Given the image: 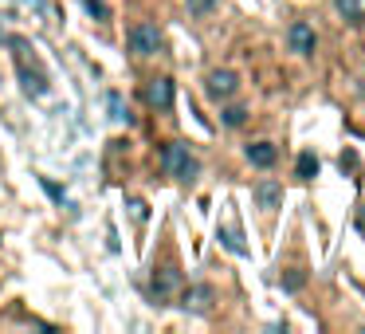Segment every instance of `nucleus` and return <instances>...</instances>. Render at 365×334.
Returning a JSON list of instances; mask_svg holds the SVG:
<instances>
[{"mask_svg":"<svg viewBox=\"0 0 365 334\" xmlns=\"http://www.w3.org/2000/svg\"><path fill=\"white\" fill-rule=\"evenodd\" d=\"M161 166H165L169 177H177V181H185V185H192L200 177V161L189 153L185 142H169L165 150H161Z\"/></svg>","mask_w":365,"mask_h":334,"instance_id":"f257e3e1","label":"nucleus"},{"mask_svg":"<svg viewBox=\"0 0 365 334\" xmlns=\"http://www.w3.org/2000/svg\"><path fill=\"white\" fill-rule=\"evenodd\" d=\"M126 44H130V56H138V59L158 56V48H161V32H158V24H150V20L134 24V28H130V36H126Z\"/></svg>","mask_w":365,"mask_h":334,"instance_id":"f03ea898","label":"nucleus"},{"mask_svg":"<svg viewBox=\"0 0 365 334\" xmlns=\"http://www.w3.org/2000/svg\"><path fill=\"white\" fill-rule=\"evenodd\" d=\"M236 91H240V75L236 71H212L205 79V95L212 98V103H228Z\"/></svg>","mask_w":365,"mask_h":334,"instance_id":"7ed1b4c3","label":"nucleus"},{"mask_svg":"<svg viewBox=\"0 0 365 334\" xmlns=\"http://www.w3.org/2000/svg\"><path fill=\"white\" fill-rule=\"evenodd\" d=\"M177 291H181V271H177V268L153 271V279H150V295H153V299H158V303H169Z\"/></svg>","mask_w":365,"mask_h":334,"instance_id":"20e7f679","label":"nucleus"},{"mask_svg":"<svg viewBox=\"0 0 365 334\" xmlns=\"http://www.w3.org/2000/svg\"><path fill=\"white\" fill-rule=\"evenodd\" d=\"M287 44H291L294 56H314V28L307 24V20H294L291 28H287Z\"/></svg>","mask_w":365,"mask_h":334,"instance_id":"39448f33","label":"nucleus"},{"mask_svg":"<svg viewBox=\"0 0 365 334\" xmlns=\"http://www.w3.org/2000/svg\"><path fill=\"white\" fill-rule=\"evenodd\" d=\"M145 103L161 114L173 111V79H153L150 87H145Z\"/></svg>","mask_w":365,"mask_h":334,"instance_id":"423d86ee","label":"nucleus"},{"mask_svg":"<svg viewBox=\"0 0 365 334\" xmlns=\"http://www.w3.org/2000/svg\"><path fill=\"white\" fill-rule=\"evenodd\" d=\"M252 197H255V205H259V208H279V201H283V185H279V181H259L252 189Z\"/></svg>","mask_w":365,"mask_h":334,"instance_id":"0eeeda50","label":"nucleus"},{"mask_svg":"<svg viewBox=\"0 0 365 334\" xmlns=\"http://www.w3.org/2000/svg\"><path fill=\"white\" fill-rule=\"evenodd\" d=\"M275 158H279V150L271 142H252V146H247V161L259 166V169H271V166H275Z\"/></svg>","mask_w":365,"mask_h":334,"instance_id":"6e6552de","label":"nucleus"},{"mask_svg":"<svg viewBox=\"0 0 365 334\" xmlns=\"http://www.w3.org/2000/svg\"><path fill=\"white\" fill-rule=\"evenodd\" d=\"M208 303H212V287H208V283H197V287H189V291L181 295V307L185 310H205Z\"/></svg>","mask_w":365,"mask_h":334,"instance_id":"1a4fd4ad","label":"nucleus"},{"mask_svg":"<svg viewBox=\"0 0 365 334\" xmlns=\"http://www.w3.org/2000/svg\"><path fill=\"white\" fill-rule=\"evenodd\" d=\"M20 79H24V95H32V98H40V95H48V79H43L40 71H28V67H20Z\"/></svg>","mask_w":365,"mask_h":334,"instance_id":"9d476101","label":"nucleus"},{"mask_svg":"<svg viewBox=\"0 0 365 334\" xmlns=\"http://www.w3.org/2000/svg\"><path fill=\"white\" fill-rule=\"evenodd\" d=\"M334 9H338L349 24H361L365 20V0H334Z\"/></svg>","mask_w":365,"mask_h":334,"instance_id":"9b49d317","label":"nucleus"},{"mask_svg":"<svg viewBox=\"0 0 365 334\" xmlns=\"http://www.w3.org/2000/svg\"><path fill=\"white\" fill-rule=\"evenodd\" d=\"M294 173H299L302 177V181H310V177H318V158H314V153H299V166H294Z\"/></svg>","mask_w":365,"mask_h":334,"instance_id":"f8f14e48","label":"nucleus"},{"mask_svg":"<svg viewBox=\"0 0 365 334\" xmlns=\"http://www.w3.org/2000/svg\"><path fill=\"white\" fill-rule=\"evenodd\" d=\"M216 236L224 240V248H228V252H236V255H247V244L240 240V232H236V228H220Z\"/></svg>","mask_w":365,"mask_h":334,"instance_id":"ddd939ff","label":"nucleus"},{"mask_svg":"<svg viewBox=\"0 0 365 334\" xmlns=\"http://www.w3.org/2000/svg\"><path fill=\"white\" fill-rule=\"evenodd\" d=\"M224 126H244L247 122V106H224Z\"/></svg>","mask_w":365,"mask_h":334,"instance_id":"4468645a","label":"nucleus"},{"mask_svg":"<svg viewBox=\"0 0 365 334\" xmlns=\"http://www.w3.org/2000/svg\"><path fill=\"white\" fill-rule=\"evenodd\" d=\"M189 4V16H212L216 12V0H185Z\"/></svg>","mask_w":365,"mask_h":334,"instance_id":"2eb2a0df","label":"nucleus"},{"mask_svg":"<svg viewBox=\"0 0 365 334\" xmlns=\"http://www.w3.org/2000/svg\"><path fill=\"white\" fill-rule=\"evenodd\" d=\"M83 9H87V16H95V20H110V9H106L103 0H83Z\"/></svg>","mask_w":365,"mask_h":334,"instance_id":"dca6fc26","label":"nucleus"},{"mask_svg":"<svg viewBox=\"0 0 365 334\" xmlns=\"http://www.w3.org/2000/svg\"><path fill=\"white\" fill-rule=\"evenodd\" d=\"M302 283H307V275H302V271H287V275H283V291H299Z\"/></svg>","mask_w":365,"mask_h":334,"instance_id":"f3484780","label":"nucleus"},{"mask_svg":"<svg viewBox=\"0 0 365 334\" xmlns=\"http://www.w3.org/2000/svg\"><path fill=\"white\" fill-rule=\"evenodd\" d=\"M40 181H43V189H48V197H51V201H59V205H63V189H59V185L51 181V177H40Z\"/></svg>","mask_w":365,"mask_h":334,"instance_id":"a211bd4d","label":"nucleus"},{"mask_svg":"<svg viewBox=\"0 0 365 334\" xmlns=\"http://www.w3.org/2000/svg\"><path fill=\"white\" fill-rule=\"evenodd\" d=\"M341 169H349V173H357V158H354V153H341Z\"/></svg>","mask_w":365,"mask_h":334,"instance_id":"6ab92c4d","label":"nucleus"}]
</instances>
